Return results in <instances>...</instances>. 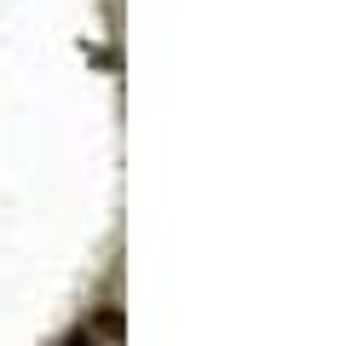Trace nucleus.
Returning a JSON list of instances; mask_svg holds the SVG:
<instances>
[{
    "label": "nucleus",
    "mask_w": 358,
    "mask_h": 346,
    "mask_svg": "<svg viewBox=\"0 0 358 346\" xmlns=\"http://www.w3.org/2000/svg\"><path fill=\"white\" fill-rule=\"evenodd\" d=\"M64 346H99V340L87 335V329H76V335H64Z\"/></svg>",
    "instance_id": "f03ea898"
},
{
    "label": "nucleus",
    "mask_w": 358,
    "mask_h": 346,
    "mask_svg": "<svg viewBox=\"0 0 358 346\" xmlns=\"http://www.w3.org/2000/svg\"><path fill=\"white\" fill-rule=\"evenodd\" d=\"M87 335H93L99 346H116V340L127 335V317H122L116 306H99V312H93V329H87Z\"/></svg>",
    "instance_id": "f257e3e1"
}]
</instances>
